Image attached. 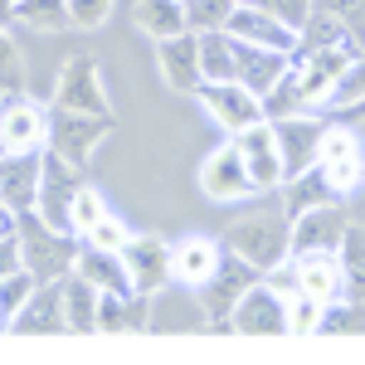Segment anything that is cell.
I'll return each instance as SVG.
<instances>
[{"label":"cell","instance_id":"cell-1","mask_svg":"<svg viewBox=\"0 0 365 365\" xmlns=\"http://www.w3.org/2000/svg\"><path fill=\"white\" fill-rule=\"evenodd\" d=\"M225 249H234L239 258H249L263 278L278 268L282 258H292V215L282 210V195L263 200L249 215H239V220L225 229Z\"/></svg>","mask_w":365,"mask_h":365},{"label":"cell","instance_id":"cell-2","mask_svg":"<svg viewBox=\"0 0 365 365\" xmlns=\"http://www.w3.org/2000/svg\"><path fill=\"white\" fill-rule=\"evenodd\" d=\"M20 234H25V268L34 273L39 282H58L73 273V263H78V234H68V229H54L39 210H29L20 215Z\"/></svg>","mask_w":365,"mask_h":365},{"label":"cell","instance_id":"cell-3","mask_svg":"<svg viewBox=\"0 0 365 365\" xmlns=\"http://www.w3.org/2000/svg\"><path fill=\"white\" fill-rule=\"evenodd\" d=\"M356 44H327V49H302V54H292V73H297V88H302V103L312 108H331L336 103V88L341 78L351 73V63H356Z\"/></svg>","mask_w":365,"mask_h":365},{"label":"cell","instance_id":"cell-4","mask_svg":"<svg viewBox=\"0 0 365 365\" xmlns=\"http://www.w3.org/2000/svg\"><path fill=\"white\" fill-rule=\"evenodd\" d=\"M234 146L244 151V166H249V180H253L258 195H268V190H282V185H287V161H282L273 117H263V122L244 127V132L234 137Z\"/></svg>","mask_w":365,"mask_h":365},{"label":"cell","instance_id":"cell-5","mask_svg":"<svg viewBox=\"0 0 365 365\" xmlns=\"http://www.w3.org/2000/svg\"><path fill=\"white\" fill-rule=\"evenodd\" d=\"M229 331L239 336H287V292H278L268 278H258L229 312Z\"/></svg>","mask_w":365,"mask_h":365},{"label":"cell","instance_id":"cell-6","mask_svg":"<svg viewBox=\"0 0 365 365\" xmlns=\"http://www.w3.org/2000/svg\"><path fill=\"white\" fill-rule=\"evenodd\" d=\"M113 137V117L98 113H68V108H54V127H49V151H58L63 161L83 166L93 161V151Z\"/></svg>","mask_w":365,"mask_h":365},{"label":"cell","instance_id":"cell-7","mask_svg":"<svg viewBox=\"0 0 365 365\" xmlns=\"http://www.w3.org/2000/svg\"><path fill=\"white\" fill-rule=\"evenodd\" d=\"M258 278H263V273L253 268L249 258H239L234 249H225L220 268H215V278L205 282V287H195L200 302H205V312H210V327H229V312L239 307V297H244Z\"/></svg>","mask_w":365,"mask_h":365},{"label":"cell","instance_id":"cell-8","mask_svg":"<svg viewBox=\"0 0 365 365\" xmlns=\"http://www.w3.org/2000/svg\"><path fill=\"white\" fill-rule=\"evenodd\" d=\"M54 108H68V113H98V117H113L108 108V88H103V73L88 54H73L63 68H58V83H54Z\"/></svg>","mask_w":365,"mask_h":365},{"label":"cell","instance_id":"cell-9","mask_svg":"<svg viewBox=\"0 0 365 365\" xmlns=\"http://www.w3.org/2000/svg\"><path fill=\"white\" fill-rule=\"evenodd\" d=\"M200 103H205V113L215 117L220 127H225L229 137H239L244 127H253V122H263V98L253 93V88H244L239 78H225V83H205L195 93Z\"/></svg>","mask_w":365,"mask_h":365},{"label":"cell","instance_id":"cell-10","mask_svg":"<svg viewBox=\"0 0 365 365\" xmlns=\"http://www.w3.org/2000/svg\"><path fill=\"white\" fill-rule=\"evenodd\" d=\"M351 210L331 200V205H317L307 215L292 220V253H341L346 234H351Z\"/></svg>","mask_w":365,"mask_h":365},{"label":"cell","instance_id":"cell-11","mask_svg":"<svg viewBox=\"0 0 365 365\" xmlns=\"http://www.w3.org/2000/svg\"><path fill=\"white\" fill-rule=\"evenodd\" d=\"M205 327H210V312H205L195 287L170 282V287H161V292L151 297V322H146V331H156V336H180V331H205Z\"/></svg>","mask_w":365,"mask_h":365},{"label":"cell","instance_id":"cell-12","mask_svg":"<svg viewBox=\"0 0 365 365\" xmlns=\"http://www.w3.org/2000/svg\"><path fill=\"white\" fill-rule=\"evenodd\" d=\"M78 166L63 161L58 151H44V180H39V215L49 220L54 229H68L73 234V195H78Z\"/></svg>","mask_w":365,"mask_h":365},{"label":"cell","instance_id":"cell-13","mask_svg":"<svg viewBox=\"0 0 365 365\" xmlns=\"http://www.w3.org/2000/svg\"><path fill=\"white\" fill-rule=\"evenodd\" d=\"M49 127L54 113H44L34 98H5V117H0V151H44L49 146Z\"/></svg>","mask_w":365,"mask_h":365},{"label":"cell","instance_id":"cell-14","mask_svg":"<svg viewBox=\"0 0 365 365\" xmlns=\"http://www.w3.org/2000/svg\"><path fill=\"white\" fill-rule=\"evenodd\" d=\"M200 190H205L210 200H220V205L258 195L253 180H249V166H244V151H239L234 141H225L220 151L205 156V166H200Z\"/></svg>","mask_w":365,"mask_h":365},{"label":"cell","instance_id":"cell-15","mask_svg":"<svg viewBox=\"0 0 365 365\" xmlns=\"http://www.w3.org/2000/svg\"><path fill=\"white\" fill-rule=\"evenodd\" d=\"M225 29L234 39H244V44H263V49H282V54H297V44H302L297 29L282 25L278 15H268V10L253 5V0H239V5H234V15H229Z\"/></svg>","mask_w":365,"mask_h":365},{"label":"cell","instance_id":"cell-16","mask_svg":"<svg viewBox=\"0 0 365 365\" xmlns=\"http://www.w3.org/2000/svg\"><path fill=\"white\" fill-rule=\"evenodd\" d=\"M156 63H161V78H166V88H175V93H200V88H205L200 29H185V34L156 39Z\"/></svg>","mask_w":365,"mask_h":365},{"label":"cell","instance_id":"cell-17","mask_svg":"<svg viewBox=\"0 0 365 365\" xmlns=\"http://www.w3.org/2000/svg\"><path fill=\"white\" fill-rule=\"evenodd\" d=\"M15 336H63L68 331V307H63V278L58 282H39V292L29 297L20 317L5 322Z\"/></svg>","mask_w":365,"mask_h":365},{"label":"cell","instance_id":"cell-18","mask_svg":"<svg viewBox=\"0 0 365 365\" xmlns=\"http://www.w3.org/2000/svg\"><path fill=\"white\" fill-rule=\"evenodd\" d=\"M49 151V146H44ZM44 151H5V180H0V200L5 210L29 215L39 205V180H44Z\"/></svg>","mask_w":365,"mask_h":365},{"label":"cell","instance_id":"cell-19","mask_svg":"<svg viewBox=\"0 0 365 365\" xmlns=\"http://www.w3.org/2000/svg\"><path fill=\"white\" fill-rule=\"evenodd\" d=\"M122 258H127V268H132V287H137L141 297H156L161 287H170V244L166 239H156V234H137L127 249H122Z\"/></svg>","mask_w":365,"mask_h":365},{"label":"cell","instance_id":"cell-20","mask_svg":"<svg viewBox=\"0 0 365 365\" xmlns=\"http://www.w3.org/2000/svg\"><path fill=\"white\" fill-rule=\"evenodd\" d=\"M273 132H278L287 175H302L307 166H317V156H322V137H327V122H317L312 113H292V117H278Z\"/></svg>","mask_w":365,"mask_h":365},{"label":"cell","instance_id":"cell-21","mask_svg":"<svg viewBox=\"0 0 365 365\" xmlns=\"http://www.w3.org/2000/svg\"><path fill=\"white\" fill-rule=\"evenodd\" d=\"M220 258H225V244H220V239H210V234H185V239L170 244V278L180 282V287H205V282L215 278Z\"/></svg>","mask_w":365,"mask_h":365},{"label":"cell","instance_id":"cell-22","mask_svg":"<svg viewBox=\"0 0 365 365\" xmlns=\"http://www.w3.org/2000/svg\"><path fill=\"white\" fill-rule=\"evenodd\" d=\"M292 287L322 297V302H341L346 297L341 253H292Z\"/></svg>","mask_w":365,"mask_h":365},{"label":"cell","instance_id":"cell-23","mask_svg":"<svg viewBox=\"0 0 365 365\" xmlns=\"http://www.w3.org/2000/svg\"><path fill=\"white\" fill-rule=\"evenodd\" d=\"M292 63H297V58L282 54V49H263V44H244V39H239V83L253 88L258 98H268V93L292 73Z\"/></svg>","mask_w":365,"mask_h":365},{"label":"cell","instance_id":"cell-24","mask_svg":"<svg viewBox=\"0 0 365 365\" xmlns=\"http://www.w3.org/2000/svg\"><path fill=\"white\" fill-rule=\"evenodd\" d=\"M63 307H68V331L73 336L103 331V287H93L83 273H68L63 278Z\"/></svg>","mask_w":365,"mask_h":365},{"label":"cell","instance_id":"cell-25","mask_svg":"<svg viewBox=\"0 0 365 365\" xmlns=\"http://www.w3.org/2000/svg\"><path fill=\"white\" fill-rule=\"evenodd\" d=\"M73 273H83L93 287H103V292H137L132 287V268H127V258L113 249H93L83 244L78 249V263H73Z\"/></svg>","mask_w":365,"mask_h":365},{"label":"cell","instance_id":"cell-26","mask_svg":"<svg viewBox=\"0 0 365 365\" xmlns=\"http://www.w3.org/2000/svg\"><path fill=\"white\" fill-rule=\"evenodd\" d=\"M331 200H341V195L331 190V180L322 175V166H307L302 175H287V185H282V210L292 220L317 210V205H331Z\"/></svg>","mask_w":365,"mask_h":365},{"label":"cell","instance_id":"cell-27","mask_svg":"<svg viewBox=\"0 0 365 365\" xmlns=\"http://www.w3.org/2000/svg\"><path fill=\"white\" fill-rule=\"evenodd\" d=\"M146 322H151V302L141 292H103V331L108 336L146 331Z\"/></svg>","mask_w":365,"mask_h":365},{"label":"cell","instance_id":"cell-28","mask_svg":"<svg viewBox=\"0 0 365 365\" xmlns=\"http://www.w3.org/2000/svg\"><path fill=\"white\" fill-rule=\"evenodd\" d=\"M200 63H205V83L239 78V39L229 29H205L200 34Z\"/></svg>","mask_w":365,"mask_h":365},{"label":"cell","instance_id":"cell-29","mask_svg":"<svg viewBox=\"0 0 365 365\" xmlns=\"http://www.w3.org/2000/svg\"><path fill=\"white\" fill-rule=\"evenodd\" d=\"M137 25L146 39H170L190 29V10L185 0H137Z\"/></svg>","mask_w":365,"mask_h":365},{"label":"cell","instance_id":"cell-30","mask_svg":"<svg viewBox=\"0 0 365 365\" xmlns=\"http://www.w3.org/2000/svg\"><path fill=\"white\" fill-rule=\"evenodd\" d=\"M10 20L25 29H39V34H54V29H68V0H10Z\"/></svg>","mask_w":365,"mask_h":365},{"label":"cell","instance_id":"cell-31","mask_svg":"<svg viewBox=\"0 0 365 365\" xmlns=\"http://www.w3.org/2000/svg\"><path fill=\"white\" fill-rule=\"evenodd\" d=\"M341 273H346V297L365 302V225H351L341 244Z\"/></svg>","mask_w":365,"mask_h":365},{"label":"cell","instance_id":"cell-32","mask_svg":"<svg viewBox=\"0 0 365 365\" xmlns=\"http://www.w3.org/2000/svg\"><path fill=\"white\" fill-rule=\"evenodd\" d=\"M327 322V302L312 292H292L287 297V336H317Z\"/></svg>","mask_w":365,"mask_h":365},{"label":"cell","instance_id":"cell-33","mask_svg":"<svg viewBox=\"0 0 365 365\" xmlns=\"http://www.w3.org/2000/svg\"><path fill=\"white\" fill-rule=\"evenodd\" d=\"M34 292H39V278H34L29 268L0 273V307H5V322H10V317H20V307H25Z\"/></svg>","mask_w":365,"mask_h":365},{"label":"cell","instance_id":"cell-34","mask_svg":"<svg viewBox=\"0 0 365 365\" xmlns=\"http://www.w3.org/2000/svg\"><path fill=\"white\" fill-rule=\"evenodd\" d=\"M132 239H137V234L122 225L113 210H108V215H103V220H98V225H93V229L83 234V244H93V249H113V253H122L127 244H132Z\"/></svg>","mask_w":365,"mask_h":365},{"label":"cell","instance_id":"cell-35","mask_svg":"<svg viewBox=\"0 0 365 365\" xmlns=\"http://www.w3.org/2000/svg\"><path fill=\"white\" fill-rule=\"evenodd\" d=\"M263 113L273 117V122H278V117H292V113H307L302 88H297V73H287V78H282V83L273 88L268 98H263Z\"/></svg>","mask_w":365,"mask_h":365},{"label":"cell","instance_id":"cell-36","mask_svg":"<svg viewBox=\"0 0 365 365\" xmlns=\"http://www.w3.org/2000/svg\"><path fill=\"white\" fill-rule=\"evenodd\" d=\"M234 5L239 0H185V10H190V29H225L229 15H234Z\"/></svg>","mask_w":365,"mask_h":365},{"label":"cell","instance_id":"cell-37","mask_svg":"<svg viewBox=\"0 0 365 365\" xmlns=\"http://www.w3.org/2000/svg\"><path fill=\"white\" fill-rule=\"evenodd\" d=\"M103 215H108V200L98 195L93 185H78V195H73V234L83 239L88 229H93L98 220H103Z\"/></svg>","mask_w":365,"mask_h":365},{"label":"cell","instance_id":"cell-38","mask_svg":"<svg viewBox=\"0 0 365 365\" xmlns=\"http://www.w3.org/2000/svg\"><path fill=\"white\" fill-rule=\"evenodd\" d=\"M68 20L73 29H98L113 20V0H68Z\"/></svg>","mask_w":365,"mask_h":365},{"label":"cell","instance_id":"cell-39","mask_svg":"<svg viewBox=\"0 0 365 365\" xmlns=\"http://www.w3.org/2000/svg\"><path fill=\"white\" fill-rule=\"evenodd\" d=\"M253 5H263L268 15H278L282 25H292L297 34H302V25H307V15H312L317 0H253Z\"/></svg>","mask_w":365,"mask_h":365},{"label":"cell","instance_id":"cell-40","mask_svg":"<svg viewBox=\"0 0 365 365\" xmlns=\"http://www.w3.org/2000/svg\"><path fill=\"white\" fill-rule=\"evenodd\" d=\"M365 98V49L361 54H356V63H351V73H346V78H341V88H336V103H331V108H351V103H361Z\"/></svg>","mask_w":365,"mask_h":365},{"label":"cell","instance_id":"cell-41","mask_svg":"<svg viewBox=\"0 0 365 365\" xmlns=\"http://www.w3.org/2000/svg\"><path fill=\"white\" fill-rule=\"evenodd\" d=\"M5 98H25V68H20V49H15V34H5Z\"/></svg>","mask_w":365,"mask_h":365},{"label":"cell","instance_id":"cell-42","mask_svg":"<svg viewBox=\"0 0 365 365\" xmlns=\"http://www.w3.org/2000/svg\"><path fill=\"white\" fill-rule=\"evenodd\" d=\"M351 127H356V132H361V146H365V117H361V122H351Z\"/></svg>","mask_w":365,"mask_h":365}]
</instances>
